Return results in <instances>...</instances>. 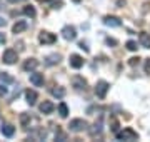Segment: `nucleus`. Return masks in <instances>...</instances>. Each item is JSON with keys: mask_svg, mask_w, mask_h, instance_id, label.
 I'll use <instances>...</instances> for the list:
<instances>
[{"mask_svg": "<svg viewBox=\"0 0 150 142\" xmlns=\"http://www.w3.org/2000/svg\"><path fill=\"white\" fill-rule=\"evenodd\" d=\"M115 137H117V141H137V139H139V134H137L134 129L125 127L123 131L115 132Z\"/></svg>", "mask_w": 150, "mask_h": 142, "instance_id": "f257e3e1", "label": "nucleus"}, {"mask_svg": "<svg viewBox=\"0 0 150 142\" xmlns=\"http://www.w3.org/2000/svg\"><path fill=\"white\" fill-rule=\"evenodd\" d=\"M38 42H40V44H43V45L55 44V42H57V35H55V33H50V32L42 30V32L38 33Z\"/></svg>", "mask_w": 150, "mask_h": 142, "instance_id": "f03ea898", "label": "nucleus"}, {"mask_svg": "<svg viewBox=\"0 0 150 142\" xmlns=\"http://www.w3.org/2000/svg\"><path fill=\"white\" fill-rule=\"evenodd\" d=\"M69 127H70L72 132H82L88 127V124H87V120H83V119H74V120H70Z\"/></svg>", "mask_w": 150, "mask_h": 142, "instance_id": "7ed1b4c3", "label": "nucleus"}, {"mask_svg": "<svg viewBox=\"0 0 150 142\" xmlns=\"http://www.w3.org/2000/svg\"><path fill=\"white\" fill-rule=\"evenodd\" d=\"M2 59H4V64L12 65V64H15L17 60H18V54H17L13 49H7L5 52L2 54Z\"/></svg>", "mask_w": 150, "mask_h": 142, "instance_id": "20e7f679", "label": "nucleus"}, {"mask_svg": "<svg viewBox=\"0 0 150 142\" xmlns=\"http://www.w3.org/2000/svg\"><path fill=\"white\" fill-rule=\"evenodd\" d=\"M108 82H105V80H98L97 82V85H95V95L98 99H105V95H107V92H108Z\"/></svg>", "mask_w": 150, "mask_h": 142, "instance_id": "39448f33", "label": "nucleus"}, {"mask_svg": "<svg viewBox=\"0 0 150 142\" xmlns=\"http://www.w3.org/2000/svg\"><path fill=\"white\" fill-rule=\"evenodd\" d=\"M62 37H64L65 40H75V38H77V30H75V27L65 25V27L62 28Z\"/></svg>", "mask_w": 150, "mask_h": 142, "instance_id": "423d86ee", "label": "nucleus"}, {"mask_svg": "<svg viewBox=\"0 0 150 142\" xmlns=\"http://www.w3.org/2000/svg\"><path fill=\"white\" fill-rule=\"evenodd\" d=\"M83 57H80V55H77V54H72L70 55V59H69V64L72 69H82L83 67Z\"/></svg>", "mask_w": 150, "mask_h": 142, "instance_id": "0eeeda50", "label": "nucleus"}, {"mask_svg": "<svg viewBox=\"0 0 150 142\" xmlns=\"http://www.w3.org/2000/svg\"><path fill=\"white\" fill-rule=\"evenodd\" d=\"M103 23H105L107 27H120V25H122V20L115 15H105L103 17Z\"/></svg>", "mask_w": 150, "mask_h": 142, "instance_id": "6e6552de", "label": "nucleus"}, {"mask_svg": "<svg viewBox=\"0 0 150 142\" xmlns=\"http://www.w3.org/2000/svg\"><path fill=\"white\" fill-rule=\"evenodd\" d=\"M72 85H74L77 90H82V89L87 87V80L82 75H74L72 77Z\"/></svg>", "mask_w": 150, "mask_h": 142, "instance_id": "1a4fd4ad", "label": "nucleus"}, {"mask_svg": "<svg viewBox=\"0 0 150 142\" xmlns=\"http://www.w3.org/2000/svg\"><path fill=\"white\" fill-rule=\"evenodd\" d=\"M0 132H2V136L12 137L13 134H15V127L12 126V124H8V122H4V124H2V127H0Z\"/></svg>", "mask_w": 150, "mask_h": 142, "instance_id": "9d476101", "label": "nucleus"}, {"mask_svg": "<svg viewBox=\"0 0 150 142\" xmlns=\"http://www.w3.org/2000/svg\"><path fill=\"white\" fill-rule=\"evenodd\" d=\"M30 82H32L35 87H42L43 85V75L38 74V72H30Z\"/></svg>", "mask_w": 150, "mask_h": 142, "instance_id": "9b49d317", "label": "nucleus"}, {"mask_svg": "<svg viewBox=\"0 0 150 142\" xmlns=\"http://www.w3.org/2000/svg\"><path fill=\"white\" fill-rule=\"evenodd\" d=\"M37 67H38V60L37 59H27L25 62H23V70H27V72L35 70Z\"/></svg>", "mask_w": 150, "mask_h": 142, "instance_id": "f8f14e48", "label": "nucleus"}, {"mask_svg": "<svg viewBox=\"0 0 150 142\" xmlns=\"http://www.w3.org/2000/svg\"><path fill=\"white\" fill-rule=\"evenodd\" d=\"M55 109V105L50 102V100H43L42 104H40V112L42 114H52Z\"/></svg>", "mask_w": 150, "mask_h": 142, "instance_id": "ddd939ff", "label": "nucleus"}, {"mask_svg": "<svg viewBox=\"0 0 150 142\" xmlns=\"http://www.w3.org/2000/svg\"><path fill=\"white\" fill-rule=\"evenodd\" d=\"M25 99H27V104L30 105H35V102H37V99H38V94L35 92V90H25Z\"/></svg>", "mask_w": 150, "mask_h": 142, "instance_id": "4468645a", "label": "nucleus"}, {"mask_svg": "<svg viewBox=\"0 0 150 142\" xmlns=\"http://www.w3.org/2000/svg\"><path fill=\"white\" fill-rule=\"evenodd\" d=\"M25 28H27V22H25V20H17V22L13 23V27H12V32L13 33H22Z\"/></svg>", "mask_w": 150, "mask_h": 142, "instance_id": "2eb2a0df", "label": "nucleus"}, {"mask_svg": "<svg viewBox=\"0 0 150 142\" xmlns=\"http://www.w3.org/2000/svg\"><path fill=\"white\" fill-rule=\"evenodd\" d=\"M139 42L142 47H145V49H150V33L147 32H142L139 37Z\"/></svg>", "mask_w": 150, "mask_h": 142, "instance_id": "dca6fc26", "label": "nucleus"}, {"mask_svg": "<svg viewBox=\"0 0 150 142\" xmlns=\"http://www.w3.org/2000/svg\"><path fill=\"white\" fill-rule=\"evenodd\" d=\"M60 62V54H52L45 57V64L47 65H54V64H59Z\"/></svg>", "mask_w": 150, "mask_h": 142, "instance_id": "f3484780", "label": "nucleus"}, {"mask_svg": "<svg viewBox=\"0 0 150 142\" xmlns=\"http://www.w3.org/2000/svg\"><path fill=\"white\" fill-rule=\"evenodd\" d=\"M0 82H4V84H13V82H15V79H13L8 72H2V74H0Z\"/></svg>", "mask_w": 150, "mask_h": 142, "instance_id": "a211bd4d", "label": "nucleus"}, {"mask_svg": "<svg viewBox=\"0 0 150 142\" xmlns=\"http://www.w3.org/2000/svg\"><path fill=\"white\" fill-rule=\"evenodd\" d=\"M23 15H27V17H30V18H33V17L37 15L35 7H33V5H25V7H23Z\"/></svg>", "mask_w": 150, "mask_h": 142, "instance_id": "6ab92c4d", "label": "nucleus"}, {"mask_svg": "<svg viewBox=\"0 0 150 142\" xmlns=\"http://www.w3.org/2000/svg\"><path fill=\"white\" fill-rule=\"evenodd\" d=\"M59 115L62 117V119H65V117L69 115V107H67L65 102H60L59 104Z\"/></svg>", "mask_w": 150, "mask_h": 142, "instance_id": "aec40b11", "label": "nucleus"}, {"mask_svg": "<svg viewBox=\"0 0 150 142\" xmlns=\"http://www.w3.org/2000/svg\"><path fill=\"white\" fill-rule=\"evenodd\" d=\"M52 94H54L55 97L62 99V97H65V89L64 87H54L52 89Z\"/></svg>", "mask_w": 150, "mask_h": 142, "instance_id": "412c9836", "label": "nucleus"}, {"mask_svg": "<svg viewBox=\"0 0 150 142\" xmlns=\"http://www.w3.org/2000/svg\"><path fill=\"white\" fill-rule=\"evenodd\" d=\"M30 114H22L20 115V124H22V127H28V124H30Z\"/></svg>", "mask_w": 150, "mask_h": 142, "instance_id": "4be33fe9", "label": "nucleus"}, {"mask_svg": "<svg viewBox=\"0 0 150 142\" xmlns=\"http://www.w3.org/2000/svg\"><path fill=\"white\" fill-rule=\"evenodd\" d=\"M125 47H127V50H130V52H137V42H134V40H129L127 44H125Z\"/></svg>", "mask_w": 150, "mask_h": 142, "instance_id": "5701e85b", "label": "nucleus"}, {"mask_svg": "<svg viewBox=\"0 0 150 142\" xmlns=\"http://www.w3.org/2000/svg\"><path fill=\"white\" fill-rule=\"evenodd\" d=\"M93 127H95V129H92V132H90L92 136H95V134H98V132L102 131V120L95 122V126H93Z\"/></svg>", "mask_w": 150, "mask_h": 142, "instance_id": "b1692460", "label": "nucleus"}, {"mask_svg": "<svg viewBox=\"0 0 150 142\" xmlns=\"http://www.w3.org/2000/svg\"><path fill=\"white\" fill-rule=\"evenodd\" d=\"M139 62H140V59H139V57H132V59L129 60V64H130L132 67H135L137 64H139Z\"/></svg>", "mask_w": 150, "mask_h": 142, "instance_id": "393cba45", "label": "nucleus"}, {"mask_svg": "<svg viewBox=\"0 0 150 142\" xmlns=\"http://www.w3.org/2000/svg\"><path fill=\"white\" fill-rule=\"evenodd\" d=\"M110 129H112V132H113V134H115V132L118 131V122H117L115 119L112 120V127H110Z\"/></svg>", "mask_w": 150, "mask_h": 142, "instance_id": "a878e982", "label": "nucleus"}, {"mask_svg": "<svg viewBox=\"0 0 150 142\" xmlns=\"http://www.w3.org/2000/svg\"><path fill=\"white\" fill-rule=\"evenodd\" d=\"M105 42H107V45H112V47H115V45L118 44V42L115 40V38H110V37H108L107 40H105Z\"/></svg>", "mask_w": 150, "mask_h": 142, "instance_id": "bb28decb", "label": "nucleus"}, {"mask_svg": "<svg viewBox=\"0 0 150 142\" xmlns=\"http://www.w3.org/2000/svg\"><path fill=\"white\" fill-rule=\"evenodd\" d=\"M7 92H8V90H7V87H5V85H2V84H0V97H4V95H7Z\"/></svg>", "mask_w": 150, "mask_h": 142, "instance_id": "cd10ccee", "label": "nucleus"}, {"mask_svg": "<svg viewBox=\"0 0 150 142\" xmlns=\"http://www.w3.org/2000/svg\"><path fill=\"white\" fill-rule=\"evenodd\" d=\"M62 5H64V2H62V0H59V2H54V4H52V9H60Z\"/></svg>", "mask_w": 150, "mask_h": 142, "instance_id": "c85d7f7f", "label": "nucleus"}, {"mask_svg": "<svg viewBox=\"0 0 150 142\" xmlns=\"http://www.w3.org/2000/svg\"><path fill=\"white\" fill-rule=\"evenodd\" d=\"M79 47H80L82 50H85V52H88V50H90L88 47H87V44H85V42H80V44H79Z\"/></svg>", "mask_w": 150, "mask_h": 142, "instance_id": "c756f323", "label": "nucleus"}, {"mask_svg": "<svg viewBox=\"0 0 150 142\" xmlns=\"http://www.w3.org/2000/svg\"><path fill=\"white\" fill-rule=\"evenodd\" d=\"M145 72H147V74L150 72V59L145 60Z\"/></svg>", "mask_w": 150, "mask_h": 142, "instance_id": "7c9ffc66", "label": "nucleus"}, {"mask_svg": "<svg viewBox=\"0 0 150 142\" xmlns=\"http://www.w3.org/2000/svg\"><path fill=\"white\" fill-rule=\"evenodd\" d=\"M5 42H7V37H5L2 32H0V44H5Z\"/></svg>", "mask_w": 150, "mask_h": 142, "instance_id": "2f4dec72", "label": "nucleus"}, {"mask_svg": "<svg viewBox=\"0 0 150 142\" xmlns=\"http://www.w3.org/2000/svg\"><path fill=\"white\" fill-rule=\"evenodd\" d=\"M117 5L118 7H123V5H125V0H117Z\"/></svg>", "mask_w": 150, "mask_h": 142, "instance_id": "473e14b6", "label": "nucleus"}, {"mask_svg": "<svg viewBox=\"0 0 150 142\" xmlns=\"http://www.w3.org/2000/svg\"><path fill=\"white\" fill-rule=\"evenodd\" d=\"M10 4H18V2H25V0H8Z\"/></svg>", "mask_w": 150, "mask_h": 142, "instance_id": "72a5a7b5", "label": "nucleus"}, {"mask_svg": "<svg viewBox=\"0 0 150 142\" xmlns=\"http://www.w3.org/2000/svg\"><path fill=\"white\" fill-rule=\"evenodd\" d=\"M0 27H5V20L4 18H0Z\"/></svg>", "mask_w": 150, "mask_h": 142, "instance_id": "f704fd0d", "label": "nucleus"}, {"mask_svg": "<svg viewBox=\"0 0 150 142\" xmlns=\"http://www.w3.org/2000/svg\"><path fill=\"white\" fill-rule=\"evenodd\" d=\"M74 2H80V0H74Z\"/></svg>", "mask_w": 150, "mask_h": 142, "instance_id": "c9c22d12", "label": "nucleus"}]
</instances>
